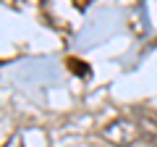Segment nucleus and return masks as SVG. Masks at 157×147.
Here are the masks:
<instances>
[{
  "label": "nucleus",
  "instance_id": "2",
  "mask_svg": "<svg viewBox=\"0 0 157 147\" xmlns=\"http://www.w3.org/2000/svg\"><path fill=\"white\" fill-rule=\"evenodd\" d=\"M136 126H139V134L144 137V139H149V142H157V121L152 118V116L141 113L139 118H136Z\"/></svg>",
  "mask_w": 157,
  "mask_h": 147
},
{
  "label": "nucleus",
  "instance_id": "1",
  "mask_svg": "<svg viewBox=\"0 0 157 147\" xmlns=\"http://www.w3.org/2000/svg\"><path fill=\"white\" fill-rule=\"evenodd\" d=\"M139 137H141L139 126H136L134 121H128V118H115V121H110V124L102 129V139L110 142V145H115V147H128V145H134Z\"/></svg>",
  "mask_w": 157,
  "mask_h": 147
}]
</instances>
